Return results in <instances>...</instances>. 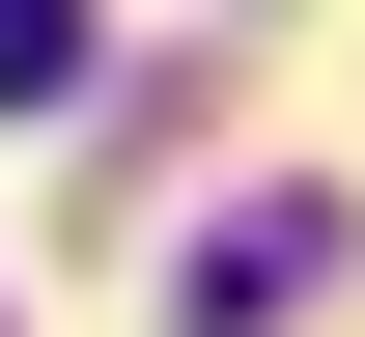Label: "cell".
Listing matches in <instances>:
<instances>
[{"label": "cell", "instance_id": "cell-2", "mask_svg": "<svg viewBox=\"0 0 365 337\" xmlns=\"http://www.w3.org/2000/svg\"><path fill=\"white\" fill-rule=\"evenodd\" d=\"M85 85V0H0V113H56Z\"/></svg>", "mask_w": 365, "mask_h": 337}, {"label": "cell", "instance_id": "cell-1", "mask_svg": "<svg viewBox=\"0 0 365 337\" xmlns=\"http://www.w3.org/2000/svg\"><path fill=\"white\" fill-rule=\"evenodd\" d=\"M337 281V197H225V225H197V337H281Z\"/></svg>", "mask_w": 365, "mask_h": 337}]
</instances>
